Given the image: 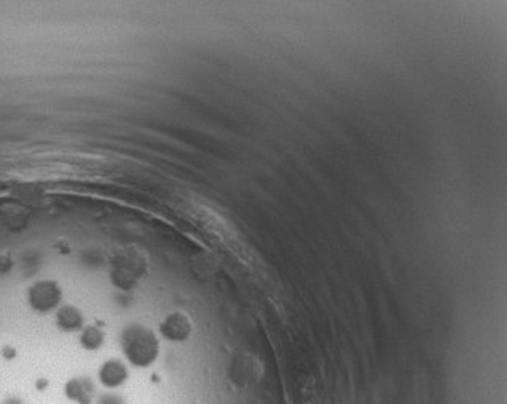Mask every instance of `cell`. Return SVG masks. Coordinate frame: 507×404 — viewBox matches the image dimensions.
Wrapping results in <instances>:
<instances>
[{
  "mask_svg": "<svg viewBox=\"0 0 507 404\" xmlns=\"http://www.w3.org/2000/svg\"><path fill=\"white\" fill-rule=\"evenodd\" d=\"M121 347L125 358L135 368H150L159 356V340L148 326L132 323L121 332Z\"/></svg>",
  "mask_w": 507,
  "mask_h": 404,
  "instance_id": "6da1fadb",
  "label": "cell"
},
{
  "mask_svg": "<svg viewBox=\"0 0 507 404\" xmlns=\"http://www.w3.org/2000/svg\"><path fill=\"white\" fill-rule=\"evenodd\" d=\"M111 271V281L116 287L130 291L137 286V282L148 268L145 254L135 247H125L119 250L114 259Z\"/></svg>",
  "mask_w": 507,
  "mask_h": 404,
  "instance_id": "7a4b0ae2",
  "label": "cell"
},
{
  "mask_svg": "<svg viewBox=\"0 0 507 404\" xmlns=\"http://www.w3.org/2000/svg\"><path fill=\"white\" fill-rule=\"evenodd\" d=\"M26 298H28L29 307L37 313H48V311L59 307L63 292L57 281L39 280L28 289Z\"/></svg>",
  "mask_w": 507,
  "mask_h": 404,
  "instance_id": "3957f363",
  "label": "cell"
},
{
  "mask_svg": "<svg viewBox=\"0 0 507 404\" xmlns=\"http://www.w3.org/2000/svg\"><path fill=\"white\" fill-rule=\"evenodd\" d=\"M159 331L167 340L177 343L185 342L193 334V321L183 311H173L162 319Z\"/></svg>",
  "mask_w": 507,
  "mask_h": 404,
  "instance_id": "277c9868",
  "label": "cell"
},
{
  "mask_svg": "<svg viewBox=\"0 0 507 404\" xmlns=\"http://www.w3.org/2000/svg\"><path fill=\"white\" fill-rule=\"evenodd\" d=\"M98 379L106 389H119L129 379V369L119 359H108L98 370Z\"/></svg>",
  "mask_w": 507,
  "mask_h": 404,
  "instance_id": "5b68a950",
  "label": "cell"
},
{
  "mask_svg": "<svg viewBox=\"0 0 507 404\" xmlns=\"http://www.w3.org/2000/svg\"><path fill=\"white\" fill-rule=\"evenodd\" d=\"M94 391V384L87 377H74L64 385V395L78 404H92Z\"/></svg>",
  "mask_w": 507,
  "mask_h": 404,
  "instance_id": "8992f818",
  "label": "cell"
},
{
  "mask_svg": "<svg viewBox=\"0 0 507 404\" xmlns=\"http://www.w3.org/2000/svg\"><path fill=\"white\" fill-rule=\"evenodd\" d=\"M55 323L58 329L64 332H78L83 331L84 327V316L83 311L74 305H63L59 307L55 316Z\"/></svg>",
  "mask_w": 507,
  "mask_h": 404,
  "instance_id": "52a82bcc",
  "label": "cell"
},
{
  "mask_svg": "<svg viewBox=\"0 0 507 404\" xmlns=\"http://www.w3.org/2000/svg\"><path fill=\"white\" fill-rule=\"evenodd\" d=\"M79 342L83 348L90 352L98 350L105 342V332H103L98 326H84L80 331Z\"/></svg>",
  "mask_w": 507,
  "mask_h": 404,
  "instance_id": "ba28073f",
  "label": "cell"
},
{
  "mask_svg": "<svg viewBox=\"0 0 507 404\" xmlns=\"http://www.w3.org/2000/svg\"><path fill=\"white\" fill-rule=\"evenodd\" d=\"M13 268V259L8 252H0V276L7 275Z\"/></svg>",
  "mask_w": 507,
  "mask_h": 404,
  "instance_id": "9c48e42d",
  "label": "cell"
},
{
  "mask_svg": "<svg viewBox=\"0 0 507 404\" xmlns=\"http://www.w3.org/2000/svg\"><path fill=\"white\" fill-rule=\"evenodd\" d=\"M100 404H125L122 396L116 395V393H108V395H103Z\"/></svg>",
  "mask_w": 507,
  "mask_h": 404,
  "instance_id": "30bf717a",
  "label": "cell"
},
{
  "mask_svg": "<svg viewBox=\"0 0 507 404\" xmlns=\"http://www.w3.org/2000/svg\"><path fill=\"white\" fill-rule=\"evenodd\" d=\"M2 356L3 358H15L16 356V352L13 350V348L12 347H7V345H5L3 348H2Z\"/></svg>",
  "mask_w": 507,
  "mask_h": 404,
  "instance_id": "8fae6325",
  "label": "cell"
},
{
  "mask_svg": "<svg viewBox=\"0 0 507 404\" xmlns=\"http://www.w3.org/2000/svg\"><path fill=\"white\" fill-rule=\"evenodd\" d=\"M3 404H23V403H21L20 400H16V398H12V400H8V401H5Z\"/></svg>",
  "mask_w": 507,
  "mask_h": 404,
  "instance_id": "7c38bea8",
  "label": "cell"
},
{
  "mask_svg": "<svg viewBox=\"0 0 507 404\" xmlns=\"http://www.w3.org/2000/svg\"><path fill=\"white\" fill-rule=\"evenodd\" d=\"M37 387H39V389H43V387H47V382L45 380H39V382H37Z\"/></svg>",
  "mask_w": 507,
  "mask_h": 404,
  "instance_id": "4fadbf2b",
  "label": "cell"
}]
</instances>
